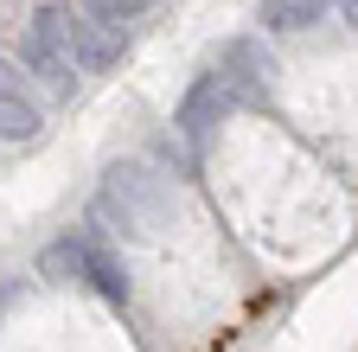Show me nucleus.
Returning <instances> with one entry per match:
<instances>
[{
  "label": "nucleus",
  "mask_w": 358,
  "mask_h": 352,
  "mask_svg": "<svg viewBox=\"0 0 358 352\" xmlns=\"http://www.w3.org/2000/svg\"><path fill=\"white\" fill-rule=\"evenodd\" d=\"M7 352H141V339H134V327L122 314L115 276L103 269L96 288H90V301H83V314L71 327H20V339Z\"/></svg>",
  "instance_id": "nucleus-1"
}]
</instances>
